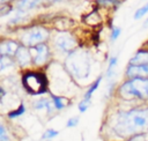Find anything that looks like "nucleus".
<instances>
[{"label":"nucleus","mask_w":148,"mask_h":141,"mask_svg":"<svg viewBox=\"0 0 148 141\" xmlns=\"http://www.w3.org/2000/svg\"><path fill=\"white\" fill-rule=\"evenodd\" d=\"M106 131L116 141H123L138 134L148 133V106L121 110L111 116Z\"/></svg>","instance_id":"nucleus-1"},{"label":"nucleus","mask_w":148,"mask_h":141,"mask_svg":"<svg viewBox=\"0 0 148 141\" xmlns=\"http://www.w3.org/2000/svg\"><path fill=\"white\" fill-rule=\"evenodd\" d=\"M65 68L67 73L77 81L86 80L91 70V57L86 50H74L67 54L65 59Z\"/></svg>","instance_id":"nucleus-2"},{"label":"nucleus","mask_w":148,"mask_h":141,"mask_svg":"<svg viewBox=\"0 0 148 141\" xmlns=\"http://www.w3.org/2000/svg\"><path fill=\"white\" fill-rule=\"evenodd\" d=\"M118 92L126 101H148V77L128 79L120 84Z\"/></svg>","instance_id":"nucleus-3"},{"label":"nucleus","mask_w":148,"mask_h":141,"mask_svg":"<svg viewBox=\"0 0 148 141\" xmlns=\"http://www.w3.org/2000/svg\"><path fill=\"white\" fill-rule=\"evenodd\" d=\"M22 86L30 95H42L47 90V79L39 72H27L22 76Z\"/></svg>","instance_id":"nucleus-4"},{"label":"nucleus","mask_w":148,"mask_h":141,"mask_svg":"<svg viewBox=\"0 0 148 141\" xmlns=\"http://www.w3.org/2000/svg\"><path fill=\"white\" fill-rule=\"evenodd\" d=\"M49 37V31L42 27H35L28 31H25L21 40L25 46H36L38 44H43Z\"/></svg>","instance_id":"nucleus-5"},{"label":"nucleus","mask_w":148,"mask_h":141,"mask_svg":"<svg viewBox=\"0 0 148 141\" xmlns=\"http://www.w3.org/2000/svg\"><path fill=\"white\" fill-rule=\"evenodd\" d=\"M53 43L56 50L65 54H69L76 47V40L69 32H64V31L58 32L53 39Z\"/></svg>","instance_id":"nucleus-6"},{"label":"nucleus","mask_w":148,"mask_h":141,"mask_svg":"<svg viewBox=\"0 0 148 141\" xmlns=\"http://www.w3.org/2000/svg\"><path fill=\"white\" fill-rule=\"evenodd\" d=\"M31 57H32V62L36 66H43L47 62L49 57H50V50L47 47V45L43 44H38L36 46H34L30 50Z\"/></svg>","instance_id":"nucleus-7"},{"label":"nucleus","mask_w":148,"mask_h":141,"mask_svg":"<svg viewBox=\"0 0 148 141\" xmlns=\"http://www.w3.org/2000/svg\"><path fill=\"white\" fill-rule=\"evenodd\" d=\"M125 75L128 79L148 77V65H128Z\"/></svg>","instance_id":"nucleus-8"},{"label":"nucleus","mask_w":148,"mask_h":141,"mask_svg":"<svg viewBox=\"0 0 148 141\" xmlns=\"http://www.w3.org/2000/svg\"><path fill=\"white\" fill-rule=\"evenodd\" d=\"M14 57H15V61L21 67H27L32 62V57H31L30 50H28L25 46H18Z\"/></svg>","instance_id":"nucleus-9"},{"label":"nucleus","mask_w":148,"mask_h":141,"mask_svg":"<svg viewBox=\"0 0 148 141\" xmlns=\"http://www.w3.org/2000/svg\"><path fill=\"white\" fill-rule=\"evenodd\" d=\"M34 109L36 111H45L47 114H51L56 111L52 99L47 97H40L37 101L34 102Z\"/></svg>","instance_id":"nucleus-10"},{"label":"nucleus","mask_w":148,"mask_h":141,"mask_svg":"<svg viewBox=\"0 0 148 141\" xmlns=\"http://www.w3.org/2000/svg\"><path fill=\"white\" fill-rule=\"evenodd\" d=\"M18 45L14 40H6L0 44V55L1 57H12L15 55Z\"/></svg>","instance_id":"nucleus-11"},{"label":"nucleus","mask_w":148,"mask_h":141,"mask_svg":"<svg viewBox=\"0 0 148 141\" xmlns=\"http://www.w3.org/2000/svg\"><path fill=\"white\" fill-rule=\"evenodd\" d=\"M118 65V55H112L109 59V64H108V68H106V80L108 81H112V77L116 75V68Z\"/></svg>","instance_id":"nucleus-12"},{"label":"nucleus","mask_w":148,"mask_h":141,"mask_svg":"<svg viewBox=\"0 0 148 141\" xmlns=\"http://www.w3.org/2000/svg\"><path fill=\"white\" fill-rule=\"evenodd\" d=\"M128 65H148V52L140 51L135 53L131 59Z\"/></svg>","instance_id":"nucleus-13"},{"label":"nucleus","mask_w":148,"mask_h":141,"mask_svg":"<svg viewBox=\"0 0 148 141\" xmlns=\"http://www.w3.org/2000/svg\"><path fill=\"white\" fill-rule=\"evenodd\" d=\"M51 99L53 103V106L56 111H61L68 105V99L64 96H57V95H51Z\"/></svg>","instance_id":"nucleus-14"},{"label":"nucleus","mask_w":148,"mask_h":141,"mask_svg":"<svg viewBox=\"0 0 148 141\" xmlns=\"http://www.w3.org/2000/svg\"><path fill=\"white\" fill-rule=\"evenodd\" d=\"M102 80H103V76L102 75H99L89 87H88V89H87V91L84 92V95H83V98L84 99H91V97H92V94L98 89V87H99V84H101V82H102Z\"/></svg>","instance_id":"nucleus-15"},{"label":"nucleus","mask_w":148,"mask_h":141,"mask_svg":"<svg viewBox=\"0 0 148 141\" xmlns=\"http://www.w3.org/2000/svg\"><path fill=\"white\" fill-rule=\"evenodd\" d=\"M38 3H39V0H20L17 2V9L28 12V10L37 7Z\"/></svg>","instance_id":"nucleus-16"},{"label":"nucleus","mask_w":148,"mask_h":141,"mask_svg":"<svg viewBox=\"0 0 148 141\" xmlns=\"http://www.w3.org/2000/svg\"><path fill=\"white\" fill-rule=\"evenodd\" d=\"M13 66H14V61L10 59V57H0V73Z\"/></svg>","instance_id":"nucleus-17"},{"label":"nucleus","mask_w":148,"mask_h":141,"mask_svg":"<svg viewBox=\"0 0 148 141\" xmlns=\"http://www.w3.org/2000/svg\"><path fill=\"white\" fill-rule=\"evenodd\" d=\"M24 113H25V105L23 103H21L16 110H13L8 113V118L9 119H15V118H18V117L23 116Z\"/></svg>","instance_id":"nucleus-18"},{"label":"nucleus","mask_w":148,"mask_h":141,"mask_svg":"<svg viewBox=\"0 0 148 141\" xmlns=\"http://www.w3.org/2000/svg\"><path fill=\"white\" fill-rule=\"evenodd\" d=\"M58 134H59V132L57 131V129H54V128H47V129H45L44 132H43V134H42V140L43 141H47V140H52V139H54V138H57L58 136Z\"/></svg>","instance_id":"nucleus-19"},{"label":"nucleus","mask_w":148,"mask_h":141,"mask_svg":"<svg viewBox=\"0 0 148 141\" xmlns=\"http://www.w3.org/2000/svg\"><path fill=\"white\" fill-rule=\"evenodd\" d=\"M0 141H13L10 132L0 120Z\"/></svg>","instance_id":"nucleus-20"},{"label":"nucleus","mask_w":148,"mask_h":141,"mask_svg":"<svg viewBox=\"0 0 148 141\" xmlns=\"http://www.w3.org/2000/svg\"><path fill=\"white\" fill-rule=\"evenodd\" d=\"M28 17V12H23V10H20L17 9V12L14 14V16L10 18V23H17V22H21L23 20H25Z\"/></svg>","instance_id":"nucleus-21"},{"label":"nucleus","mask_w":148,"mask_h":141,"mask_svg":"<svg viewBox=\"0 0 148 141\" xmlns=\"http://www.w3.org/2000/svg\"><path fill=\"white\" fill-rule=\"evenodd\" d=\"M90 105H91V99H84V98H82V99L79 102V104H77L79 112H80V113H84V112L89 109Z\"/></svg>","instance_id":"nucleus-22"},{"label":"nucleus","mask_w":148,"mask_h":141,"mask_svg":"<svg viewBox=\"0 0 148 141\" xmlns=\"http://www.w3.org/2000/svg\"><path fill=\"white\" fill-rule=\"evenodd\" d=\"M148 13V2L147 3H145L143 6H141L135 13H134V20H139V18H141L143 15H146Z\"/></svg>","instance_id":"nucleus-23"},{"label":"nucleus","mask_w":148,"mask_h":141,"mask_svg":"<svg viewBox=\"0 0 148 141\" xmlns=\"http://www.w3.org/2000/svg\"><path fill=\"white\" fill-rule=\"evenodd\" d=\"M79 121H80V118L77 116H74V117H71L67 121H66V127L67 128H74L79 125Z\"/></svg>","instance_id":"nucleus-24"},{"label":"nucleus","mask_w":148,"mask_h":141,"mask_svg":"<svg viewBox=\"0 0 148 141\" xmlns=\"http://www.w3.org/2000/svg\"><path fill=\"white\" fill-rule=\"evenodd\" d=\"M123 141H147V139H146V134H138V135L131 136V138L123 140Z\"/></svg>","instance_id":"nucleus-25"},{"label":"nucleus","mask_w":148,"mask_h":141,"mask_svg":"<svg viewBox=\"0 0 148 141\" xmlns=\"http://www.w3.org/2000/svg\"><path fill=\"white\" fill-rule=\"evenodd\" d=\"M120 32H121L120 28H118V27L113 28V29H112V32H111V40H112V42L117 40V39H118V37L120 36Z\"/></svg>","instance_id":"nucleus-26"},{"label":"nucleus","mask_w":148,"mask_h":141,"mask_svg":"<svg viewBox=\"0 0 148 141\" xmlns=\"http://www.w3.org/2000/svg\"><path fill=\"white\" fill-rule=\"evenodd\" d=\"M99 3L102 5H119V0H98Z\"/></svg>","instance_id":"nucleus-27"},{"label":"nucleus","mask_w":148,"mask_h":141,"mask_svg":"<svg viewBox=\"0 0 148 141\" xmlns=\"http://www.w3.org/2000/svg\"><path fill=\"white\" fill-rule=\"evenodd\" d=\"M5 96H6V90L0 86V102H2V99H3Z\"/></svg>","instance_id":"nucleus-28"},{"label":"nucleus","mask_w":148,"mask_h":141,"mask_svg":"<svg viewBox=\"0 0 148 141\" xmlns=\"http://www.w3.org/2000/svg\"><path fill=\"white\" fill-rule=\"evenodd\" d=\"M141 28H142V29H147V28H148V18L143 22V24H142V27H141Z\"/></svg>","instance_id":"nucleus-29"},{"label":"nucleus","mask_w":148,"mask_h":141,"mask_svg":"<svg viewBox=\"0 0 148 141\" xmlns=\"http://www.w3.org/2000/svg\"><path fill=\"white\" fill-rule=\"evenodd\" d=\"M8 1H9V0H0V5H1V3H5V2H8Z\"/></svg>","instance_id":"nucleus-30"},{"label":"nucleus","mask_w":148,"mask_h":141,"mask_svg":"<svg viewBox=\"0 0 148 141\" xmlns=\"http://www.w3.org/2000/svg\"><path fill=\"white\" fill-rule=\"evenodd\" d=\"M47 141H50V140H47Z\"/></svg>","instance_id":"nucleus-31"}]
</instances>
